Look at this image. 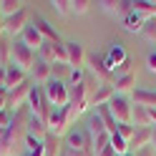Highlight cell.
<instances>
[{
	"instance_id": "cell-1",
	"label": "cell",
	"mask_w": 156,
	"mask_h": 156,
	"mask_svg": "<svg viewBox=\"0 0 156 156\" xmlns=\"http://www.w3.org/2000/svg\"><path fill=\"white\" fill-rule=\"evenodd\" d=\"M35 58H38V53L33 51V48H28L20 38L10 41V63L13 66H18L25 73H30V68L35 66Z\"/></svg>"
},
{
	"instance_id": "cell-2",
	"label": "cell",
	"mask_w": 156,
	"mask_h": 156,
	"mask_svg": "<svg viewBox=\"0 0 156 156\" xmlns=\"http://www.w3.org/2000/svg\"><path fill=\"white\" fill-rule=\"evenodd\" d=\"M43 93L48 103L53 106V108H66L68 103H71V91H68L66 81H55V78H51L45 86H43Z\"/></svg>"
},
{
	"instance_id": "cell-3",
	"label": "cell",
	"mask_w": 156,
	"mask_h": 156,
	"mask_svg": "<svg viewBox=\"0 0 156 156\" xmlns=\"http://www.w3.org/2000/svg\"><path fill=\"white\" fill-rule=\"evenodd\" d=\"M28 111H30L33 116H38V119H43V121L48 123V116H51L53 106L48 103V98H45V93H43L41 86H33L30 96H28Z\"/></svg>"
},
{
	"instance_id": "cell-4",
	"label": "cell",
	"mask_w": 156,
	"mask_h": 156,
	"mask_svg": "<svg viewBox=\"0 0 156 156\" xmlns=\"http://www.w3.org/2000/svg\"><path fill=\"white\" fill-rule=\"evenodd\" d=\"M66 149L68 151H93V139L88 129H71L66 133Z\"/></svg>"
},
{
	"instance_id": "cell-5",
	"label": "cell",
	"mask_w": 156,
	"mask_h": 156,
	"mask_svg": "<svg viewBox=\"0 0 156 156\" xmlns=\"http://www.w3.org/2000/svg\"><path fill=\"white\" fill-rule=\"evenodd\" d=\"M28 23H30V15H28V8H23V10H18L15 15L3 18V35L15 41V35H20Z\"/></svg>"
},
{
	"instance_id": "cell-6",
	"label": "cell",
	"mask_w": 156,
	"mask_h": 156,
	"mask_svg": "<svg viewBox=\"0 0 156 156\" xmlns=\"http://www.w3.org/2000/svg\"><path fill=\"white\" fill-rule=\"evenodd\" d=\"M71 131V119H68V106L66 108H53L48 116V133L51 136H63Z\"/></svg>"
},
{
	"instance_id": "cell-7",
	"label": "cell",
	"mask_w": 156,
	"mask_h": 156,
	"mask_svg": "<svg viewBox=\"0 0 156 156\" xmlns=\"http://www.w3.org/2000/svg\"><path fill=\"white\" fill-rule=\"evenodd\" d=\"M33 81H28V78H25V81L20 83V86H15V88H10V91H8V108H23V106H28V96H30V91H33Z\"/></svg>"
},
{
	"instance_id": "cell-8",
	"label": "cell",
	"mask_w": 156,
	"mask_h": 156,
	"mask_svg": "<svg viewBox=\"0 0 156 156\" xmlns=\"http://www.w3.org/2000/svg\"><path fill=\"white\" fill-rule=\"evenodd\" d=\"M108 111H111V116L116 119V123H131L133 106H131V101L126 98V96H119V93H116L113 98H111V103H108Z\"/></svg>"
},
{
	"instance_id": "cell-9",
	"label": "cell",
	"mask_w": 156,
	"mask_h": 156,
	"mask_svg": "<svg viewBox=\"0 0 156 156\" xmlns=\"http://www.w3.org/2000/svg\"><path fill=\"white\" fill-rule=\"evenodd\" d=\"M86 66L91 68V73L96 78H101V83H113L116 76L108 66H106V58L103 55H86Z\"/></svg>"
},
{
	"instance_id": "cell-10",
	"label": "cell",
	"mask_w": 156,
	"mask_h": 156,
	"mask_svg": "<svg viewBox=\"0 0 156 156\" xmlns=\"http://www.w3.org/2000/svg\"><path fill=\"white\" fill-rule=\"evenodd\" d=\"M98 5L113 18H126L133 13V0H101Z\"/></svg>"
},
{
	"instance_id": "cell-11",
	"label": "cell",
	"mask_w": 156,
	"mask_h": 156,
	"mask_svg": "<svg viewBox=\"0 0 156 156\" xmlns=\"http://www.w3.org/2000/svg\"><path fill=\"white\" fill-rule=\"evenodd\" d=\"M113 96H116L113 83H98V86H96V91L88 96V103L96 106V108H98V106H108Z\"/></svg>"
},
{
	"instance_id": "cell-12",
	"label": "cell",
	"mask_w": 156,
	"mask_h": 156,
	"mask_svg": "<svg viewBox=\"0 0 156 156\" xmlns=\"http://www.w3.org/2000/svg\"><path fill=\"white\" fill-rule=\"evenodd\" d=\"M66 55L71 68H83L86 66V51L78 41H66Z\"/></svg>"
},
{
	"instance_id": "cell-13",
	"label": "cell",
	"mask_w": 156,
	"mask_h": 156,
	"mask_svg": "<svg viewBox=\"0 0 156 156\" xmlns=\"http://www.w3.org/2000/svg\"><path fill=\"white\" fill-rule=\"evenodd\" d=\"M20 41L28 45V48H33V51L38 53V48H41L45 41H43V35L38 33V28L33 25V23H28L25 28H23V33H20Z\"/></svg>"
},
{
	"instance_id": "cell-14",
	"label": "cell",
	"mask_w": 156,
	"mask_h": 156,
	"mask_svg": "<svg viewBox=\"0 0 156 156\" xmlns=\"http://www.w3.org/2000/svg\"><path fill=\"white\" fill-rule=\"evenodd\" d=\"M106 66H108L111 68V71H113V68H119L123 61H126V58H129V55H126V51H123V45L119 43V41H116L111 48H108V51H106Z\"/></svg>"
},
{
	"instance_id": "cell-15",
	"label": "cell",
	"mask_w": 156,
	"mask_h": 156,
	"mask_svg": "<svg viewBox=\"0 0 156 156\" xmlns=\"http://www.w3.org/2000/svg\"><path fill=\"white\" fill-rule=\"evenodd\" d=\"M131 101L136 106H144V108H156V91H149V88H136L131 93Z\"/></svg>"
},
{
	"instance_id": "cell-16",
	"label": "cell",
	"mask_w": 156,
	"mask_h": 156,
	"mask_svg": "<svg viewBox=\"0 0 156 156\" xmlns=\"http://www.w3.org/2000/svg\"><path fill=\"white\" fill-rule=\"evenodd\" d=\"M131 126L133 129H151V113L149 108H144V106H133V111H131Z\"/></svg>"
},
{
	"instance_id": "cell-17",
	"label": "cell",
	"mask_w": 156,
	"mask_h": 156,
	"mask_svg": "<svg viewBox=\"0 0 156 156\" xmlns=\"http://www.w3.org/2000/svg\"><path fill=\"white\" fill-rule=\"evenodd\" d=\"M51 63H45L41 61V58H35V66L30 68V78H33V83H48L51 81Z\"/></svg>"
},
{
	"instance_id": "cell-18",
	"label": "cell",
	"mask_w": 156,
	"mask_h": 156,
	"mask_svg": "<svg viewBox=\"0 0 156 156\" xmlns=\"http://www.w3.org/2000/svg\"><path fill=\"white\" fill-rule=\"evenodd\" d=\"M23 81H25V71H20V68L13 66V63H8L5 66V88L10 91L15 86H20Z\"/></svg>"
},
{
	"instance_id": "cell-19",
	"label": "cell",
	"mask_w": 156,
	"mask_h": 156,
	"mask_svg": "<svg viewBox=\"0 0 156 156\" xmlns=\"http://www.w3.org/2000/svg\"><path fill=\"white\" fill-rule=\"evenodd\" d=\"M33 25L38 28V33L43 35V41H48V43H55V41H61V38H58V33L53 30V25L45 20V18H41V15H35L33 18Z\"/></svg>"
},
{
	"instance_id": "cell-20",
	"label": "cell",
	"mask_w": 156,
	"mask_h": 156,
	"mask_svg": "<svg viewBox=\"0 0 156 156\" xmlns=\"http://www.w3.org/2000/svg\"><path fill=\"white\" fill-rule=\"evenodd\" d=\"M151 133H154V126L151 129H136L133 139L129 146H136V151H144V149H151Z\"/></svg>"
},
{
	"instance_id": "cell-21",
	"label": "cell",
	"mask_w": 156,
	"mask_h": 156,
	"mask_svg": "<svg viewBox=\"0 0 156 156\" xmlns=\"http://www.w3.org/2000/svg\"><path fill=\"white\" fill-rule=\"evenodd\" d=\"M113 91L119 93V96L129 93V91L133 93L136 91V71L129 73V76H119V78H116V81H113Z\"/></svg>"
},
{
	"instance_id": "cell-22",
	"label": "cell",
	"mask_w": 156,
	"mask_h": 156,
	"mask_svg": "<svg viewBox=\"0 0 156 156\" xmlns=\"http://www.w3.org/2000/svg\"><path fill=\"white\" fill-rule=\"evenodd\" d=\"M133 13L141 15L144 20L156 18V0H133Z\"/></svg>"
},
{
	"instance_id": "cell-23",
	"label": "cell",
	"mask_w": 156,
	"mask_h": 156,
	"mask_svg": "<svg viewBox=\"0 0 156 156\" xmlns=\"http://www.w3.org/2000/svg\"><path fill=\"white\" fill-rule=\"evenodd\" d=\"M28 133L35 136V139H45V136H48V123L30 113V119H28Z\"/></svg>"
},
{
	"instance_id": "cell-24",
	"label": "cell",
	"mask_w": 156,
	"mask_h": 156,
	"mask_svg": "<svg viewBox=\"0 0 156 156\" xmlns=\"http://www.w3.org/2000/svg\"><path fill=\"white\" fill-rule=\"evenodd\" d=\"M88 133H91V139H96V136H101V133H108L106 131V126H103V121H101V116H98V111H93L91 116H88Z\"/></svg>"
},
{
	"instance_id": "cell-25",
	"label": "cell",
	"mask_w": 156,
	"mask_h": 156,
	"mask_svg": "<svg viewBox=\"0 0 156 156\" xmlns=\"http://www.w3.org/2000/svg\"><path fill=\"white\" fill-rule=\"evenodd\" d=\"M23 8H25V3H20V0H0V15L3 18H10Z\"/></svg>"
},
{
	"instance_id": "cell-26",
	"label": "cell",
	"mask_w": 156,
	"mask_h": 156,
	"mask_svg": "<svg viewBox=\"0 0 156 156\" xmlns=\"http://www.w3.org/2000/svg\"><path fill=\"white\" fill-rule=\"evenodd\" d=\"M123 28H126L129 33H141V28H144V18H141V15H136V13L126 15V18H123Z\"/></svg>"
},
{
	"instance_id": "cell-27",
	"label": "cell",
	"mask_w": 156,
	"mask_h": 156,
	"mask_svg": "<svg viewBox=\"0 0 156 156\" xmlns=\"http://www.w3.org/2000/svg\"><path fill=\"white\" fill-rule=\"evenodd\" d=\"M43 146H45V156H61V141H58V136L48 133L43 139Z\"/></svg>"
},
{
	"instance_id": "cell-28",
	"label": "cell",
	"mask_w": 156,
	"mask_h": 156,
	"mask_svg": "<svg viewBox=\"0 0 156 156\" xmlns=\"http://www.w3.org/2000/svg\"><path fill=\"white\" fill-rule=\"evenodd\" d=\"M141 35H144L149 43H156V18H149V20H144Z\"/></svg>"
},
{
	"instance_id": "cell-29",
	"label": "cell",
	"mask_w": 156,
	"mask_h": 156,
	"mask_svg": "<svg viewBox=\"0 0 156 156\" xmlns=\"http://www.w3.org/2000/svg\"><path fill=\"white\" fill-rule=\"evenodd\" d=\"M68 5H71V15H86L91 10L93 3H91V0H71Z\"/></svg>"
},
{
	"instance_id": "cell-30",
	"label": "cell",
	"mask_w": 156,
	"mask_h": 156,
	"mask_svg": "<svg viewBox=\"0 0 156 156\" xmlns=\"http://www.w3.org/2000/svg\"><path fill=\"white\" fill-rule=\"evenodd\" d=\"M111 149L116 151V156H121V154H129V141H123L119 133H111Z\"/></svg>"
},
{
	"instance_id": "cell-31",
	"label": "cell",
	"mask_w": 156,
	"mask_h": 156,
	"mask_svg": "<svg viewBox=\"0 0 156 156\" xmlns=\"http://www.w3.org/2000/svg\"><path fill=\"white\" fill-rule=\"evenodd\" d=\"M53 58H55V63H66L68 66V55H66V43L63 41L53 43Z\"/></svg>"
},
{
	"instance_id": "cell-32",
	"label": "cell",
	"mask_w": 156,
	"mask_h": 156,
	"mask_svg": "<svg viewBox=\"0 0 156 156\" xmlns=\"http://www.w3.org/2000/svg\"><path fill=\"white\" fill-rule=\"evenodd\" d=\"M111 146V133H101L93 139V154H101L103 149H108Z\"/></svg>"
},
{
	"instance_id": "cell-33",
	"label": "cell",
	"mask_w": 156,
	"mask_h": 156,
	"mask_svg": "<svg viewBox=\"0 0 156 156\" xmlns=\"http://www.w3.org/2000/svg\"><path fill=\"white\" fill-rule=\"evenodd\" d=\"M116 133H119V136H121L123 141H129V144H131V139H133L136 129H133L131 123H119V126H116Z\"/></svg>"
},
{
	"instance_id": "cell-34",
	"label": "cell",
	"mask_w": 156,
	"mask_h": 156,
	"mask_svg": "<svg viewBox=\"0 0 156 156\" xmlns=\"http://www.w3.org/2000/svg\"><path fill=\"white\" fill-rule=\"evenodd\" d=\"M48 5H51L58 15H63V18H66V15H71V5H68V0H51Z\"/></svg>"
},
{
	"instance_id": "cell-35",
	"label": "cell",
	"mask_w": 156,
	"mask_h": 156,
	"mask_svg": "<svg viewBox=\"0 0 156 156\" xmlns=\"http://www.w3.org/2000/svg\"><path fill=\"white\" fill-rule=\"evenodd\" d=\"M68 68H71V66H66V63H53V68H51V78H55V81H63L66 73H71Z\"/></svg>"
},
{
	"instance_id": "cell-36",
	"label": "cell",
	"mask_w": 156,
	"mask_h": 156,
	"mask_svg": "<svg viewBox=\"0 0 156 156\" xmlns=\"http://www.w3.org/2000/svg\"><path fill=\"white\" fill-rule=\"evenodd\" d=\"M129 73H133V58H126L119 68H113V76L116 78H119V76H129Z\"/></svg>"
},
{
	"instance_id": "cell-37",
	"label": "cell",
	"mask_w": 156,
	"mask_h": 156,
	"mask_svg": "<svg viewBox=\"0 0 156 156\" xmlns=\"http://www.w3.org/2000/svg\"><path fill=\"white\" fill-rule=\"evenodd\" d=\"M10 123H13V111L10 108H3V111H0V129L5 131Z\"/></svg>"
},
{
	"instance_id": "cell-38",
	"label": "cell",
	"mask_w": 156,
	"mask_h": 156,
	"mask_svg": "<svg viewBox=\"0 0 156 156\" xmlns=\"http://www.w3.org/2000/svg\"><path fill=\"white\" fill-rule=\"evenodd\" d=\"M71 81H73V86H76V83H81V81H86L81 68H71Z\"/></svg>"
},
{
	"instance_id": "cell-39",
	"label": "cell",
	"mask_w": 156,
	"mask_h": 156,
	"mask_svg": "<svg viewBox=\"0 0 156 156\" xmlns=\"http://www.w3.org/2000/svg\"><path fill=\"white\" fill-rule=\"evenodd\" d=\"M146 68H149L151 73H156V51L149 53V58H146Z\"/></svg>"
},
{
	"instance_id": "cell-40",
	"label": "cell",
	"mask_w": 156,
	"mask_h": 156,
	"mask_svg": "<svg viewBox=\"0 0 156 156\" xmlns=\"http://www.w3.org/2000/svg\"><path fill=\"white\" fill-rule=\"evenodd\" d=\"M8 108V88H0V111Z\"/></svg>"
},
{
	"instance_id": "cell-41",
	"label": "cell",
	"mask_w": 156,
	"mask_h": 156,
	"mask_svg": "<svg viewBox=\"0 0 156 156\" xmlns=\"http://www.w3.org/2000/svg\"><path fill=\"white\" fill-rule=\"evenodd\" d=\"M0 88H5V66H0Z\"/></svg>"
},
{
	"instance_id": "cell-42",
	"label": "cell",
	"mask_w": 156,
	"mask_h": 156,
	"mask_svg": "<svg viewBox=\"0 0 156 156\" xmlns=\"http://www.w3.org/2000/svg\"><path fill=\"white\" fill-rule=\"evenodd\" d=\"M96 156H116V151L111 149V146H108V149H103L101 154H96Z\"/></svg>"
},
{
	"instance_id": "cell-43",
	"label": "cell",
	"mask_w": 156,
	"mask_h": 156,
	"mask_svg": "<svg viewBox=\"0 0 156 156\" xmlns=\"http://www.w3.org/2000/svg\"><path fill=\"white\" fill-rule=\"evenodd\" d=\"M151 151L156 154V126H154V133H151Z\"/></svg>"
},
{
	"instance_id": "cell-44",
	"label": "cell",
	"mask_w": 156,
	"mask_h": 156,
	"mask_svg": "<svg viewBox=\"0 0 156 156\" xmlns=\"http://www.w3.org/2000/svg\"><path fill=\"white\" fill-rule=\"evenodd\" d=\"M3 38H5L3 35V15H0V43H3Z\"/></svg>"
},
{
	"instance_id": "cell-45",
	"label": "cell",
	"mask_w": 156,
	"mask_h": 156,
	"mask_svg": "<svg viewBox=\"0 0 156 156\" xmlns=\"http://www.w3.org/2000/svg\"><path fill=\"white\" fill-rule=\"evenodd\" d=\"M121 156H133V154H131V151H129V154H121Z\"/></svg>"
}]
</instances>
